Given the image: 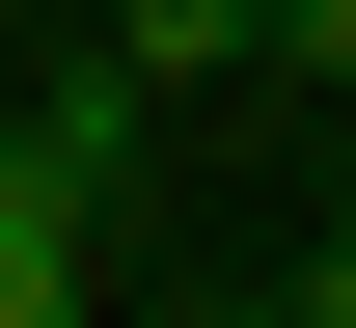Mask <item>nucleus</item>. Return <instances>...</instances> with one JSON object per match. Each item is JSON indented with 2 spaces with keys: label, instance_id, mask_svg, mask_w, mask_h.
<instances>
[{
  "label": "nucleus",
  "instance_id": "3",
  "mask_svg": "<svg viewBox=\"0 0 356 328\" xmlns=\"http://www.w3.org/2000/svg\"><path fill=\"white\" fill-rule=\"evenodd\" d=\"M110 55H137V83H220V55H247V0H110Z\"/></svg>",
  "mask_w": 356,
  "mask_h": 328
},
{
  "label": "nucleus",
  "instance_id": "5",
  "mask_svg": "<svg viewBox=\"0 0 356 328\" xmlns=\"http://www.w3.org/2000/svg\"><path fill=\"white\" fill-rule=\"evenodd\" d=\"M0 191H28V164H0Z\"/></svg>",
  "mask_w": 356,
  "mask_h": 328
},
{
  "label": "nucleus",
  "instance_id": "2",
  "mask_svg": "<svg viewBox=\"0 0 356 328\" xmlns=\"http://www.w3.org/2000/svg\"><path fill=\"white\" fill-rule=\"evenodd\" d=\"M83 246H110V219H55V191H0V328H83Z\"/></svg>",
  "mask_w": 356,
  "mask_h": 328
},
{
  "label": "nucleus",
  "instance_id": "1",
  "mask_svg": "<svg viewBox=\"0 0 356 328\" xmlns=\"http://www.w3.org/2000/svg\"><path fill=\"white\" fill-rule=\"evenodd\" d=\"M137 110H165V83H137V55H55V83L0 110V164H28L55 219H110V191H137Z\"/></svg>",
  "mask_w": 356,
  "mask_h": 328
},
{
  "label": "nucleus",
  "instance_id": "4",
  "mask_svg": "<svg viewBox=\"0 0 356 328\" xmlns=\"http://www.w3.org/2000/svg\"><path fill=\"white\" fill-rule=\"evenodd\" d=\"M274 328H356V246H302V274H274Z\"/></svg>",
  "mask_w": 356,
  "mask_h": 328
}]
</instances>
